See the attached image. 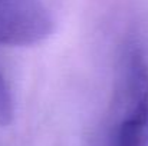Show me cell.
<instances>
[{"mask_svg":"<svg viewBox=\"0 0 148 146\" xmlns=\"http://www.w3.org/2000/svg\"><path fill=\"white\" fill-rule=\"evenodd\" d=\"M105 146H148V60L140 49L125 59Z\"/></svg>","mask_w":148,"mask_h":146,"instance_id":"1","label":"cell"},{"mask_svg":"<svg viewBox=\"0 0 148 146\" xmlns=\"http://www.w3.org/2000/svg\"><path fill=\"white\" fill-rule=\"evenodd\" d=\"M14 115V103L12 90L0 72V126H7L12 123Z\"/></svg>","mask_w":148,"mask_h":146,"instance_id":"3","label":"cell"},{"mask_svg":"<svg viewBox=\"0 0 148 146\" xmlns=\"http://www.w3.org/2000/svg\"><path fill=\"white\" fill-rule=\"evenodd\" d=\"M52 30V14L40 0H0V46H32Z\"/></svg>","mask_w":148,"mask_h":146,"instance_id":"2","label":"cell"}]
</instances>
